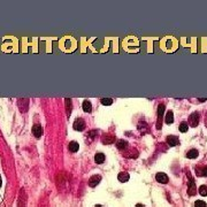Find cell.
I'll use <instances>...</instances> for the list:
<instances>
[{"label":"cell","instance_id":"10","mask_svg":"<svg viewBox=\"0 0 207 207\" xmlns=\"http://www.w3.org/2000/svg\"><path fill=\"white\" fill-rule=\"evenodd\" d=\"M68 148H69V151H70V152L75 153V152H77V151H78V148H80V144H78L77 142L73 140V142H70V143H69Z\"/></svg>","mask_w":207,"mask_h":207},{"label":"cell","instance_id":"7","mask_svg":"<svg viewBox=\"0 0 207 207\" xmlns=\"http://www.w3.org/2000/svg\"><path fill=\"white\" fill-rule=\"evenodd\" d=\"M100 181H101V176L100 175H93L89 180V185L91 188H95V187H97L100 183Z\"/></svg>","mask_w":207,"mask_h":207},{"label":"cell","instance_id":"1","mask_svg":"<svg viewBox=\"0 0 207 207\" xmlns=\"http://www.w3.org/2000/svg\"><path fill=\"white\" fill-rule=\"evenodd\" d=\"M188 178H189V188H188V195L189 196H195L197 193V189H196V183L191 176V174L188 173Z\"/></svg>","mask_w":207,"mask_h":207},{"label":"cell","instance_id":"15","mask_svg":"<svg viewBox=\"0 0 207 207\" xmlns=\"http://www.w3.org/2000/svg\"><path fill=\"white\" fill-rule=\"evenodd\" d=\"M105 154L103 153H97L96 155H95V161H96V163H98V165H101L103 163V161H105Z\"/></svg>","mask_w":207,"mask_h":207},{"label":"cell","instance_id":"18","mask_svg":"<svg viewBox=\"0 0 207 207\" xmlns=\"http://www.w3.org/2000/svg\"><path fill=\"white\" fill-rule=\"evenodd\" d=\"M65 103H66V109H67V115H70V113H71V99H66L65 100Z\"/></svg>","mask_w":207,"mask_h":207},{"label":"cell","instance_id":"2","mask_svg":"<svg viewBox=\"0 0 207 207\" xmlns=\"http://www.w3.org/2000/svg\"><path fill=\"white\" fill-rule=\"evenodd\" d=\"M73 127H74V130H76V131H83L84 129H85V121L83 120V118H81V117H78V118H76L75 121H74V124H73Z\"/></svg>","mask_w":207,"mask_h":207},{"label":"cell","instance_id":"4","mask_svg":"<svg viewBox=\"0 0 207 207\" xmlns=\"http://www.w3.org/2000/svg\"><path fill=\"white\" fill-rule=\"evenodd\" d=\"M163 112H165V105H163V103H160L159 107H158V123H157V128H158V129L161 128L160 122H161V118H162V116H163Z\"/></svg>","mask_w":207,"mask_h":207},{"label":"cell","instance_id":"19","mask_svg":"<svg viewBox=\"0 0 207 207\" xmlns=\"http://www.w3.org/2000/svg\"><path fill=\"white\" fill-rule=\"evenodd\" d=\"M198 191H199V195H200V196L206 197L207 196V185H200L199 189H198Z\"/></svg>","mask_w":207,"mask_h":207},{"label":"cell","instance_id":"8","mask_svg":"<svg viewBox=\"0 0 207 207\" xmlns=\"http://www.w3.org/2000/svg\"><path fill=\"white\" fill-rule=\"evenodd\" d=\"M167 144H168L169 146L174 147V146H176V145H178V144H180V139H178L176 136L170 135V136H168V137H167Z\"/></svg>","mask_w":207,"mask_h":207},{"label":"cell","instance_id":"21","mask_svg":"<svg viewBox=\"0 0 207 207\" xmlns=\"http://www.w3.org/2000/svg\"><path fill=\"white\" fill-rule=\"evenodd\" d=\"M101 103H103V106H110L113 103V99H110V98H103L101 99Z\"/></svg>","mask_w":207,"mask_h":207},{"label":"cell","instance_id":"22","mask_svg":"<svg viewBox=\"0 0 207 207\" xmlns=\"http://www.w3.org/2000/svg\"><path fill=\"white\" fill-rule=\"evenodd\" d=\"M195 207H206V203L204 200H197L195 203Z\"/></svg>","mask_w":207,"mask_h":207},{"label":"cell","instance_id":"6","mask_svg":"<svg viewBox=\"0 0 207 207\" xmlns=\"http://www.w3.org/2000/svg\"><path fill=\"white\" fill-rule=\"evenodd\" d=\"M155 180H157V182H159L161 184H167L169 182V178L165 173H158L155 175Z\"/></svg>","mask_w":207,"mask_h":207},{"label":"cell","instance_id":"5","mask_svg":"<svg viewBox=\"0 0 207 207\" xmlns=\"http://www.w3.org/2000/svg\"><path fill=\"white\" fill-rule=\"evenodd\" d=\"M43 132H44V130H43L40 124H35L32 127V133H33V136L36 138H40L43 136Z\"/></svg>","mask_w":207,"mask_h":207},{"label":"cell","instance_id":"9","mask_svg":"<svg viewBox=\"0 0 207 207\" xmlns=\"http://www.w3.org/2000/svg\"><path fill=\"white\" fill-rule=\"evenodd\" d=\"M82 108H83V110L85 113H91V110H92V103H91V101L84 100L83 103H82Z\"/></svg>","mask_w":207,"mask_h":207},{"label":"cell","instance_id":"3","mask_svg":"<svg viewBox=\"0 0 207 207\" xmlns=\"http://www.w3.org/2000/svg\"><path fill=\"white\" fill-rule=\"evenodd\" d=\"M189 124L192 127V128H196L198 124H199V113L198 112H195L190 115L189 117Z\"/></svg>","mask_w":207,"mask_h":207},{"label":"cell","instance_id":"24","mask_svg":"<svg viewBox=\"0 0 207 207\" xmlns=\"http://www.w3.org/2000/svg\"><path fill=\"white\" fill-rule=\"evenodd\" d=\"M136 207H145L144 205H142V204H138V205H136Z\"/></svg>","mask_w":207,"mask_h":207},{"label":"cell","instance_id":"23","mask_svg":"<svg viewBox=\"0 0 207 207\" xmlns=\"http://www.w3.org/2000/svg\"><path fill=\"white\" fill-rule=\"evenodd\" d=\"M89 136H90V138H91V139H93V138L97 136V131H96V130L90 131V132H89Z\"/></svg>","mask_w":207,"mask_h":207},{"label":"cell","instance_id":"17","mask_svg":"<svg viewBox=\"0 0 207 207\" xmlns=\"http://www.w3.org/2000/svg\"><path fill=\"white\" fill-rule=\"evenodd\" d=\"M178 129H180L181 132H187V131L189 130V123H188V122H182V123L180 124Z\"/></svg>","mask_w":207,"mask_h":207},{"label":"cell","instance_id":"12","mask_svg":"<svg viewBox=\"0 0 207 207\" xmlns=\"http://www.w3.org/2000/svg\"><path fill=\"white\" fill-rule=\"evenodd\" d=\"M129 178H130V176H129V174H128V173H120V174L117 175V180H118L120 182H122V183L128 182V181H129Z\"/></svg>","mask_w":207,"mask_h":207},{"label":"cell","instance_id":"13","mask_svg":"<svg viewBox=\"0 0 207 207\" xmlns=\"http://www.w3.org/2000/svg\"><path fill=\"white\" fill-rule=\"evenodd\" d=\"M198 155H199V152H198V150H196V148H192V150H190V151L188 152V154H187V158H189V159H196V158H198Z\"/></svg>","mask_w":207,"mask_h":207},{"label":"cell","instance_id":"20","mask_svg":"<svg viewBox=\"0 0 207 207\" xmlns=\"http://www.w3.org/2000/svg\"><path fill=\"white\" fill-rule=\"evenodd\" d=\"M196 170H197V174H199V175H202V176H205V177H207V166L203 167L202 169L196 168Z\"/></svg>","mask_w":207,"mask_h":207},{"label":"cell","instance_id":"11","mask_svg":"<svg viewBox=\"0 0 207 207\" xmlns=\"http://www.w3.org/2000/svg\"><path fill=\"white\" fill-rule=\"evenodd\" d=\"M116 147L118 148V150H125L127 147H128V142L127 140H124V139H120V140H117L116 142Z\"/></svg>","mask_w":207,"mask_h":207},{"label":"cell","instance_id":"16","mask_svg":"<svg viewBox=\"0 0 207 207\" xmlns=\"http://www.w3.org/2000/svg\"><path fill=\"white\" fill-rule=\"evenodd\" d=\"M165 121H166L167 124H172V123L174 122V113H173L172 110H169V112L166 114V118H165Z\"/></svg>","mask_w":207,"mask_h":207},{"label":"cell","instance_id":"14","mask_svg":"<svg viewBox=\"0 0 207 207\" xmlns=\"http://www.w3.org/2000/svg\"><path fill=\"white\" fill-rule=\"evenodd\" d=\"M115 142V136L113 135H105V137L103 138V144H112Z\"/></svg>","mask_w":207,"mask_h":207},{"label":"cell","instance_id":"25","mask_svg":"<svg viewBox=\"0 0 207 207\" xmlns=\"http://www.w3.org/2000/svg\"><path fill=\"white\" fill-rule=\"evenodd\" d=\"M1 185H2V181H1V177H0V188H1Z\"/></svg>","mask_w":207,"mask_h":207},{"label":"cell","instance_id":"26","mask_svg":"<svg viewBox=\"0 0 207 207\" xmlns=\"http://www.w3.org/2000/svg\"><path fill=\"white\" fill-rule=\"evenodd\" d=\"M95 207H103V206H101V205H96Z\"/></svg>","mask_w":207,"mask_h":207}]
</instances>
